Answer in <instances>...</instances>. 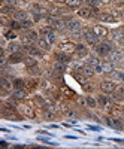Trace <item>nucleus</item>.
I'll list each match as a JSON object with an SVG mask.
<instances>
[{
  "instance_id": "nucleus-1",
  "label": "nucleus",
  "mask_w": 124,
  "mask_h": 149,
  "mask_svg": "<svg viewBox=\"0 0 124 149\" xmlns=\"http://www.w3.org/2000/svg\"><path fill=\"white\" fill-rule=\"evenodd\" d=\"M93 49H94L96 55H99V57H108V54L114 49V46H112V42H111V40H105V42H99Z\"/></svg>"
},
{
  "instance_id": "nucleus-2",
  "label": "nucleus",
  "mask_w": 124,
  "mask_h": 149,
  "mask_svg": "<svg viewBox=\"0 0 124 149\" xmlns=\"http://www.w3.org/2000/svg\"><path fill=\"white\" fill-rule=\"evenodd\" d=\"M97 102H99V107H102L105 110H111L114 107V98H112V95H108L105 93H102L100 95L97 97Z\"/></svg>"
},
{
  "instance_id": "nucleus-3",
  "label": "nucleus",
  "mask_w": 124,
  "mask_h": 149,
  "mask_svg": "<svg viewBox=\"0 0 124 149\" xmlns=\"http://www.w3.org/2000/svg\"><path fill=\"white\" fill-rule=\"evenodd\" d=\"M105 124L108 127H111V128H114V130H123L124 128V124H123V119H120L118 116H114L112 113L111 115H108L106 118H105Z\"/></svg>"
},
{
  "instance_id": "nucleus-4",
  "label": "nucleus",
  "mask_w": 124,
  "mask_h": 149,
  "mask_svg": "<svg viewBox=\"0 0 124 149\" xmlns=\"http://www.w3.org/2000/svg\"><path fill=\"white\" fill-rule=\"evenodd\" d=\"M18 112L24 118H30V119H34L36 118V112H34V107L32 104H27V103L18 104Z\"/></svg>"
},
{
  "instance_id": "nucleus-5",
  "label": "nucleus",
  "mask_w": 124,
  "mask_h": 149,
  "mask_svg": "<svg viewBox=\"0 0 124 149\" xmlns=\"http://www.w3.org/2000/svg\"><path fill=\"white\" fill-rule=\"evenodd\" d=\"M84 40H85L87 45H90V46L94 48L99 42H100V37H99L97 34H94L91 31V29H87V30H84Z\"/></svg>"
},
{
  "instance_id": "nucleus-6",
  "label": "nucleus",
  "mask_w": 124,
  "mask_h": 149,
  "mask_svg": "<svg viewBox=\"0 0 124 149\" xmlns=\"http://www.w3.org/2000/svg\"><path fill=\"white\" fill-rule=\"evenodd\" d=\"M99 86H100V91L105 93V94H112V93L117 90V84H115L114 81H111V79H103V81H100Z\"/></svg>"
},
{
  "instance_id": "nucleus-7",
  "label": "nucleus",
  "mask_w": 124,
  "mask_h": 149,
  "mask_svg": "<svg viewBox=\"0 0 124 149\" xmlns=\"http://www.w3.org/2000/svg\"><path fill=\"white\" fill-rule=\"evenodd\" d=\"M64 21H66V29H67V31L69 33H72V31H78V30H81V21L79 19H76V18H73V17H67V18H63Z\"/></svg>"
},
{
  "instance_id": "nucleus-8",
  "label": "nucleus",
  "mask_w": 124,
  "mask_h": 149,
  "mask_svg": "<svg viewBox=\"0 0 124 149\" xmlns=\"http://www.w3.org/2000/svg\"><path fill=\"white\" fill-rule=\"evenodd\" d=\"M123 58H124V51H123V49H118V48H114L112 51L108 54V57H106V60L111 61V63H114V64L120 63Z\"/></svg>"
},
{
  "instance_id": "nucleus-9",
  "label": "nucleus",
  "mask_w": 124,
  "mask_h": 149,
  "mask_svg": "<svg viewBox=\"0 0 124 149\" xmlns=\"http://www.w3.org/2000/svg\"><path fill=\"white\" fill-rule=\"evenodd\" d=\"M58 51H61V52H66V54L72 55V54H75V51H76V43H73L72 40L61 42V43L58 45Z\"/></svg>"
},
{
  "instance_id": "nucleus-10",
  "label": "nucleus",
  "mask_w": 124,
  "mask_h": 149,
  "mask_svg": "<svg viewBox=\"0 0 124 149\" xmlns=\"http://www.w3.org/2000/svg\"><path fill=\"white\" fill-rule=\"evenodd\" d=\"M76 14H78L79 18H84V19H90V18H93L94 15H97L96 10L91 9L90 6H87V5H85V6H81V8L78 9Z\"/></svg>"
},
{
  "instance_id": "nucleus-11",
  "label": "nucleus",
  "mask_w": 124,
  "mask_h": 149,
  "mask_svg": "<svg viewBox=\"0 0 124 149\" xmlns=\"http://www.w3.org/2000/svg\"><path fill=\"white\" fill-rule=\"evenodd\" d=\"M11 97H14L15 100L18 102H24V100H27L29 98V91L26 88H20V90H12L11 91Z\"/></svg>"
},
{
  "instance_id": "nucleus-12",
  "label": "nucleus",
  "mask_w": 124,
  "mask_h": 149,
  "mask_svg": "<svg viewBox=\"0 0 124 149\" xmlns=\"http://www.w3.org/2000/svg\"><path fill=\"white\" fill-rule=\"evenodd\" d=\"M99 21H102V22H118L120 19L112 14V12H100V14H97L96 15Z\"/></svg>"
},
{
  "instance_id": "nucleus-13",
  "label": "nucleus",
  "mask_w": 124,
  "mask_h": 149,
  "mask_svg": "<svg viewBox=\"0 0 124 149\" xmlns=\"http://www.w3.org/2000/svg\"><path fill=\"white\" fill-rule=\"evenodd\" d=\"M0 85H2L3 91H12L14 90V81L6 74H2V79H0Z\"/></svg>"
},
{
  "instance_id": "nucleus-14",
  "label": "nucleus",
  "mask_w": 124,
  "mask_h": 149,
  "mask_svg": "<svg viewBox=\"0 0 124 149\" xmlns=\"http://www.w3.org/2000/svg\"><path fill=\"white\" fill-rule=\"evenodd\" d=\"M91 31L94 33V34H97L100 39H103V37H108L109 36V30L106 29V27H103V26H100V24H96V26H93L91 27Z\"/></svg>"
},
{
  "instance_id": "nucleus-15",
  "label": "nucleus",
  "mask_w": 124,
  "mask_h": 149,
  "mask_svg": "<svg viewBox=\"0 0 124 149\" xmlns=\"http://www.w3.org/2000/svg\"><path fill=\"white\" fill-rule=\"evenodd\" d=\"M24 57H26V55L22 54V51H21V52H15V54H9L8 61H9V64H11V66H14V64L22 63V61H24Z\"/></svg>"
},
{
  "instance_id": "nucleus-16",
  "label": "nucleus",
  "mask_w": 124,
  "mask_h": 149,
  "mask_svg": "<svg viewBox=\"0 0 124 149\" xmlns=\"http://www.w3.org/2000/svg\"><path fill=\"white\" fill-rule=\"evenodd\" d=\"M88 48H87L85 43H76V51H75V55L81 60H84L87 55H88Z\"/></svg>"
},
{
  "instance_id": "nucleus-17",
  "label": "nucleus",
  "mask_w": 124,
  "mask_h": 149,
  "mask_svg": "<svg viewBox=\"0 0 124 149\" xmlns=\"http://www.w3.org/2000/svg\"><path fill=\"white\" fill-rule=\"evenodd\" d=\"M54 58H55V61H60V63H66V64H69L70 61L73 60L72 55H69V54H66V52H61V51L55 52V54H54Z\"/></svg>"
},
{
  "instance_id": "nucleus-18",
  "label": "nucleus",
  "mask_w": 124,
  "mask_h": 149,
  "mask_svg": "<svg viewBox=\"0 0 124 149\" xmlns=\"http://www.w3.org/2000/svg\"><path fill=\"white\" fill-rule=\"evenodd\" d=\"M84 61H85V64H88V66H91V67H96V66H99L100 64V58H99V55H93V54H88L85 58H84Z\"/></svg>"
},
{
  "instance_id": "nucleus-19",
  "label": "nucleus",
  "mask_w": 124,
  "mask_h": 149,
  "mask_svg": "<svg viewBox=\"0 0 124 149\" xmlns=\"http://www.w3.org/2000/svg\"><path fill=\"white\" fill-rule=\"evenodd\" d=\"M109 39H111V42H118L120 43V40L124 37V31L123 30H112V31H109Z\"/></svg>"
},
{
  "instance_id": "nucleus-20",
  "label": "nucleus",
  "mask_w": 124,
  "mask_h": 149,
  "mask_svg": "<svg viewBox=\"0 0 124 149\" xmlns=\"http://www.w3.org/2000/svg\"><path fill=\"white\" fill-rule=\"evenodd\" d=\"M36 46H39L42 51H45V52H48V51H51V43L49 42H46V39L45 37H39L38 39V42H36Z\"/></svg>"
},
{
  "instance_id": "nucleus-21",
  "label": "nucleus",
  "mask_w": 124,
  "mask_h": 149,
  "mask_svg": "<svg viewBox=\"0 0 124 149\" xmlns=\"http://www.w3.org/2000/svg\"><path fill=\"white\" fill-rule=\"evenodd\" d=\"M79 73H82L87 79H91L94 74H96V70H94V67H91V66H88V64H85Z\"/></svg>"
},
{
  "instance_id": "nucleus-22",
  "label": "nucleus",
  "mask_w": 124,
  "mask_h": 149,
  "mask_svg": "<svg viewBox=\"0 0 124 149\" xmlns=\"http://www.w3.org/2000/svg\"><path fill=\"white\" fill-rule=\"evenodd\" d=\"M53 70L55 73H58V74H63V73L67 72V64L66 63H60V61H55L54 66H53Z\"/></svg>"
},
{
  "instance_id": "nucleus-23",
  "label": "nucleus",
  "mask_w": 124,
  "mask_h": 149,
  "mask_svg": "<svg viewBox=\"0 0 124 149\" xmlns=\"http://www.w3.org/2000/svg\"><path fill=\"white\" fill-rule=\"evenodd\" d=\"M5 51H8L9 54H15V52H21L22 51V46L20 45V43H17V42H11L8 46H6V49Z\"/></svg>"
},
{
  "instance_id": "nucleus-24",
  "label": "nucleus",
  "mask_w": 124,
  "mask_h": 149,
  "mask_svg": "<svg viewBox=\"0 0 124 149\" xmlns=\"http://www.w3.org/2000/svg\"><path fill=\"white\" fill-rule=\"evenodd\" d=\"M14 18L18 21H24V19H29V12L24 10V9H17L14 12Z\"/></svg>"
},
{
  "instance_id": "nucleus-25",
  "label": "nucleus",
  "mask_w": 124,
  "mask_h": 149,
  "mask_svg": "<svg viewBox=\"0 0 124 149\" xmlns=\"http://www.w3.org/2000/svg\"><path fill=\"white\" fill-rule=\"evenodd\" d=\"M3 118L6 121H11V122H18V121H22V115H17V112H11V113H6L3 115Z\"/></svg>"
},
{
  "instance_id": "nucleus-26",
  "label": "nucleus",
  "mask_w": 124,
  "mask_h": 149,
  "mask_svg": "<svg viewBox=\"0 0 124 149\" xmlns=\"http://www.w3.org/2000/svg\"><path fill=\"white\" fill-rule=\"evenodd\" d=\"M41 88L45 90V91H54V85H53V81L45 78L43 81H41Z\"/></svg>"
},
{
  "instance_id": "nucleus-27",
  "label": "nucleus",
  "mask_w": 124,
  "mask_h": 149,
  "mask_svg": "<svg viewBox=\"0 0 124 149\" xmlns=\"http://www.w3.org/2000/svg\"><path fill=\"white\" fill-rule=\"evenodd\" d=\"M14 88L20 90V88H27V81L22 79V78H14Z\"/></svg>"
},
{
  "instance_id": "nucleus-28",
  "label": "nucleus",
  "mask_w": 124,
  "mask_h": 149,
  "mask_svg": "<svg viewBox=\"0 0 124 149\" xmlns=\"http://www.w3.org/2000/svg\"><path fill=\"white\" fill-rule=\"evenodd\" d=\"M85 100H87V106L90 109H96L99 106V102L94 95H85Z\"/></svg>"
},
{
  "instance_id": "nucleus-29",
  "label": "nucleus",
  "mask_w": 124,
  "mask_h": 149,
  "mask_svg": "<svg viewBox=\"0 0 124 149\" xmlns=\"http://www.w3.org/2000/svg\"><path fill=\"white\" fill-rule=\"evenodd\" d=\"M24 64H26V67H33V66H36L38 64V58H34V57H32V55H26L24 57V61H22Z\"/></svg>"
},
{
  "instance_id": "nucleus-30",
  "label": "nucleus",
  "mask_w": 124,
  "mask_h": 149,
  "mask_svg": "<svg viewBox=\"0 0 124 149\" xmlns=\"http://www.w3.org/2000/svg\"><path fill=\"white\" fill-rule=\"evenodd\" d=\"M112 98L117 102H123L124 100V86H121V88H117L114 93H112Z\"/></svg>"
},
{
  "instance_id": "nucleus-31",
  "label": "nucleus",
  "mask_w": 124,
  "mask_h": 149,
  "mask_svg": "<svg viewBox=\"0 0 124 149\" xmlns=\"http://www.w3.org/2000/svg\"><path fill=\"white\" fill-rule=\"evenodd\" d=\"M69 9H79L82 6V0H66L64 3Z\"/></svg>"
},
{
  "instance_id": "nucleus-32",
  "label": "nucleus",
  "mask_w": 124,
  "mask_h": 149,
  "mask_svg": "<svg viewBox=\"0 0 124 149\" xmlns=\"http://www.w3.org/2000/svg\"><path fill=\"white\" fill-rule=\"evenodd\" d=\"M60 93L63 94L64 97H67V98H73V97L76 95V93H75V91H72L70 88H67L66 85H63V86H61V88H60Z\"/></svg>"
},
{
  "instance_id": "nucleus-33",
  "label": "nucleus",
  "mask_w": 124,
  "mask_h": 149,
  "mask_svg": "<svg viewBox=\"0 0 124 149\" xmlns=\"http://www.w3.org/2000/svg\"><path fill=\"white\" fill-rule=\"evenodd\" d=\"M34 27V21L33 19H24V21H21V30H32Z\"/></svg>"
},
{
  "instance_id": "nucleus-34",
  "label": "nucleus",
  "mask_w": 124,
  "mask_h": 149,
  "mask_svg": "<svg viewBox=\"0 0 124 149\" xmlns=\"http://www.w3.org/2000/svg\"><path fill=\"white\" fill-rule=\"evenodd\" d=\"M42 37H45L46 42H49L51 45H54V43L57 42V34H55V30H53V31L46 33V34H45V36H42Z\"/></svg>"
},
{
  "instance_id": "nucleus-35",
  "label": "nucleus",
  "mask_w": 124,
  "mask_h": 149,
  "mask_svg": "<svg viewBox=\"0 0 124 149\" xmlns=\"http://www.w3.org/2000/svg\"><path fill=\"white\" fill-rule=\"evenodd\" d=\"M27 72H29L30 76H39V74H42V70L38 64L33 66V67H27Z\"/></svg>"
},
{
  "instance_id": "nucleus-36",
  "label": "nucleus",
  "mask_w": 124,
  "mask_h": 149,
  "mask_svg": "<svg viewBox=\"0 0 124 149\" xmlns=\"http://www.w3.org/2000/svg\"><path fill=\"white\" fill-rule=\"evenodd\" d=\"M9 29H12V30H21V21H18V19H15V18H11V21H9V26H8Z\"/></svg>"
},
{
  "instance_id": "nucleus-37",
  "label": "nucleus",
  "mask_w": 124,
  "mask_h": 149,
  "mask_svg": "<svg viewBox=\"0 0 124 149\" xmlns=\"http://www.w3.org/2000/svg\"><path fill=\"white\" fill-rule=\"evenodd\" d=\"M8 40H15L17 37H18V34L15 33V30H12V29H9V30H5V34H3Z\"/></svg>"
},
{
  "instance_id": "nucleus-38",
  "label": "nucleus",
  "mask_w": 124,
  "mask_h": 149,
  "mask_svg": "<svg viewBox=\"0 0 124 149\" xmlns=\"http://www.w3.org/2000/svg\"><path fill=\"white\" fill-rule=\"evenodd\" d=\"M85 5L90 6V8L94 9V10H97L99 6H100V2H99V0H85Z\"/></svg>"
},
{
  "instance_id": "nucleus-39",
  "label": "nucleus",
  "mask_w": 124,
  "mask_h": 149,
  "mask_svg": "<svg viewBox=\"0 0 124 149\" xmlns=\"http://www.w3.org/2000/svg\"><path fill=\"white\" fill-rule=\"evenodd\" d=\"M70 37H72V39H75V40H81V39H84V30L72 31V33H70Z\"/></svg>"
},
{
  "instance_id": "nucleus-40",
  "label": "nucleus",
  "mask_w": 124,
  "mask_h": 149,
  "mask_svg": "<svg viewBox=\"0 0 124 149\" xmlns=\"http://www.w3.org/2000/svg\"><path fill=\"white\" fill-rule=\"evenodd\" d=\"M39 84L41 82H38L34 78L33 79H30V81H27V88H30V90H34V88H38L39 86Z\"/></svg>"
},
{
  "instance_id": "nucleus-41",
  "label": "nucleus",
  "mask_w": 124,
  "mask_h": 149,
  "mask_svg": "<svg viewBox=\"0 0 124 149\" xmlns=\"http://www.w3.org/2000/svg\"><path fill=\"white\" fill-rule=\"evenodd\" d=\"M38 140H39V142H42V143H46V145H51V146H58V143H55V142H51V140H48L46 137H42L41 134H38Z\"/></svg>"
},
{
  "instance_id": "nucleus-42",
  "label": "nucleus",
  "mask_w": 124,
  "mask_h": 149,
  "mask_svg": "<svg viewBox=\"0 0 124 149\" xmlns=\"http://www.w3.org/2000/svg\"><path fill=\"white\" fill-rule=\"evenodd\" d=\"M82 88H84L85 93H93V91H94V85H91V82L87 81V82L82 85Z\"/></svg>"
},
{
  "instance_id": "nucleus-43",
  "label": "nucleus",
  "mask_w": 124,
  "mask_h": 149,
  "mask_svg": "<svg viewBox=\"0 0 124 149\" xmlns=\"http://www.w3.org/2000/svg\"><path fill=\"white\" fill-rule=\"evenodd\" d=\"M3 3L8 6H12V8H17L20 5V0H3Z\"/></svg>"
},
{
  "instance_id": "nucleus-44",
  "label": "nucleus",
  "mask_w": 124,
  "mask_h": 149,
  "mask_svg": "<svg viewBox=\"0 0 124 149\" xmlns=\"http://www.w3.org/2000/svg\"><path fill=\"white\" fill-rule=\"evenodd\" d=\"M112 14H114L118 19H124V9H120V10H112Z\"/></svg>"
},
{
  "instance_id": "nucleus-45",
  "label": "nucleus",
  "mask_w": 124,
  "mask_h": 149,
  "mask_svg": "<svg viewBox=\"0 0 124 149\" xmlns=\"http://www.w3.org/2000/svg\"><path fill=\"white\" fill-rule=\"evenodd\" d=\"M76 103H78L81 107H88V106H87V100H85V97H78V98H76Z\"/></svg>"
},
{
  "instance_id": "nucleus-46",
  "label": "nucleus",
  "mask_w": 124,
  "mask_h": 149,
  "mask_svg": "<svg viewBox=\"0 0 124 149\" xmlns=\"http://www.w3.org/2000/svg\"><path fill=\"white\" fill-rule=\"evenodd\" d=\"M38 134H41V136H48V137H54V134L53 133H49V131H45V130H39V131H36Z\"/></svg>"
},
{
  "instance_id": "nucleus-47",
  "label": "nucleus",
  "mask_w": 124,
  "mask_h": 149,
  "mask_svg": "<svg viewBox=\"0 0 124 149\" xmlns=\"http://www.w3.org/2000/svg\"><path fill=\"white\" fill-rule=\"evenodd\" d=\"M115 74H117V78H118L120 81H123V82H124V72H118V73L115 72Z\"/></svg>"
},
{
  "instance_id": "nucleus-48",
  "label": "nucleus",
  "mask_w": 124,
  "mask_h": 149,
  "mask_svg": "<svg viewBox=\"0 0 124 149\" xmlns=\"http://www.w3.org/2000/svg\"><path fill=\"white\" fill-rule=\"evenodd\" d=\"M87 128H90V130H96V131H100L102 127H97V125H87Z\"/></svg>"
},
{
  "instance_id": "nucleus-49",
  "label": "nucleus",
  "mask_w": 124,
  "mask_h": 149,
  "mask_svg": "<svg viewBox=\"0 0 124 149\" xmlns=\"http://www.w3.org/2000/svg\"><path fill=\"white\" fill-rule=\"evenodd\" d=\"M111 140H112V142H117V143H121V145H124V139H117V137H112Z\"/></svg>"
},
{
  "instance_id": "nucleus-50",
  "label": "nucleus",
  "mask_w": 124,
  "mask_h": 149,
  "mask_svg": "<svg viewBox=\"0 0 124 149\" xmlns=\"http://www.w3.org/2000/svg\"><path fill=\"white\" fill-rule=\"evenodd\" d=\"M0 145H2V146H3V148H8V146H9V145H8V142H6V140H0Z\"/></svg>"
},
{
  "instance_id": "nucleus-51",
  "label": "nucleus",
  "mask_w": 124,
  "mask_h": 149,
  "mask_svg": "<svg viewBox=\"0 0 124 149\" xmlns=\"http://www.w3.org/2000/svg\"><path fill=\"white\" fill-rule=\"evenodd\" d=\"M54 2H55L57 5H64V3H66V0H54Z\"/></svg>"
},
{
  "instance_id": "nucleus-52",
  "label": "nucleus",
  "mask_w": 124,
  "mask_h": 149,
  "mask_svg": "<svg viewBox=\"0 0 124 149\" xmlns=\"http://www.w3.org/2000/svg\"><path fill=\"white\" fill-rule=\"evenodd\" d=\"M0 131H2V133H6V134H8V133H11V130H8V128H3V127L0 128Z\"/></svg>"
},
{
  "instance_id": "nucleus-53",
  "label": "nucleus",
  "mask_w": 124,
  "mask_h": 149,
  "mask_svg": "<svg viewBox=\"0 0 124 149\" xmlns=\"http://www.w3.org/2000/svg\"><path fill=\"white\" fill-rule=\"evenodd\" d=\"M99 2H100V3H111L112 0H99Z\"/></svg>"
},
{
  "instance_id": "nucleus-54",
  "label": "nucleus",
  "mask_w": 124,
  "mask_h": 149,
  "mask_svg": "<svg viewBox=\"0 0 124 149\" xmlns=\"http://www.w3.org/2000/svg\"><path fill=\"white\" fill-rule=\"evenodd\" d=\"M120 45H121V48H123V49H124V37H123V39H121V40H120Z\"/></svg>"
},
{
  "instance_id": "nucleus-55",
  "label": "nucleus",
  "mask_w": 124,
  "mask_h": 149,
  "mask_svg": "<svg viewBox=\"0 0 124 149\" xmlns=\"http://www.w3.org/2000/svg\"><path fill=\"white\" fill-rule=\"evenodd\" d=\"M49 128H58V125H55V124H51V125H48Z\"/></svg>"
},
{
  "instance_id": "nucleus-56",
  "label": "nucleus",
  "mask_w": 124,
  "mask_h": 149,
  "mask_svg": "<svg viewBox=\"0 0 124 149\" xmlns=\"http://www.w3.org/2000/svg\"><path fill=\"white\" fill-rule=\"evenodd\" d=\"M123 51H124V49H123Z\"/></svg>"
},
{
  "instance_id": "nucleus-57",
  "label": "nucleus",
  "mask_w": 124,
  "mask_h": 149,
  "mask_svg": "<svg viewBox=\"0 0 124 149\" xmlns=\"http://www.w3.org/2000/svg\"><path fill=\"white\" fill-rule=\"evenodd\" d=\"M123 2H124V0H123Z\"/></svg>"
}]
</instances>
